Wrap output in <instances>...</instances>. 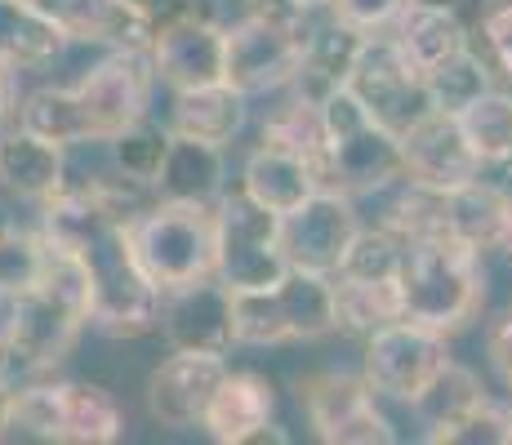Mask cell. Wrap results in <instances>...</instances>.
<instances>
[{"instance_id":"cell-38","label":"cell","mask_w":512,"mask_h":445,"mask_svg":"<svg viewBox=\"0 0 512 445\" xmlns=\"http://www.w3.org/2000/svg\"><path fill=\"white\" fill-rule=\"evenodd\" d=\"M481 41H486V67L512 81V0L481 18Z\"/></svg>"},{"instance_id":"cell-28","label":"cell","mask_w":512,"mask_h":445,"mask_svg":"<svg viewBox=\"0 0 512 445\" xmlns=\"http://www.w3.org/2000/svg\"><path fill=\"white\" fill-rule=\"evenodd\" d=\"M499 214H504V192L490 187L486 178L446 192V232L472 245L477 254H486L499 241Z\"/></svg>"},{"instance_id":"cell-39","label":"cell","mask_w":512,"mask_h":445,"mask_svg":"<svg viewBox=\"0 0 512 445\" xmlns=\"http://www.w3.org/2000/svg\"><path fill=\"white\" fill-rule=\"evenodd\" d=\"M486 356L490 365H495V374L504 379V388L512 392V308L490 316L486 325Z\"/></svg>"},{"instance_id":"cell-25","label":"cell","mask_w":512,"mask_h":445,"mask_svg":"<svg viewBox=\"0 0 512 445\" xmlns=\"http://www.w3.org/2000/svg\"><path fill=\"white\" fill-rule=\"evenodd\" d=\"M277 303L285 316V334L290 343H312L334 334V281L321 272H303V267H290L277 285Z\"/></svg>"},{"instance_id":"cell-1","label":"cell","mask_w":512,"mask_h":445,"mask_svg":"<svg viewBox=\"0 0 512 445\" xmlns=\"http://www.w3.org/2000/svg\"><path fill=\"white\" fill-rule=\"evenodd\" d=\"M152 89L147 49H107V58H98L76 85H41L23 94L14 125L76 152L143 121L152 112Z\"/></svg>"},{"instance_id":"cell-21","label":"cell","mask_w":512,"mask_h":445,"mask_svg":"<svg viewBox=\"0 0 512 445\" xmlns=\"http://www.w3.org/2000/svg\"><path fill=\"white\" fill-rule=\"evenodd\" d=\"M250 121V98L241 89H232L228 81L219 85H201V89H179L170 103V134L183 138H201L228 152V143H236Z\"/></svg>"},{"instance_id":"cell-19","label":"cell","mask_w":512,"mask_h":445,"mask_svg":"<svg viewBox=\"0 0 512 445\" xmlns=\"http://www.w3.org/2000/svg\"><path fill=\"white\" fill-rule=\"evenodd\" d=\"M63 183H67V147L49 143V138L23 130V125L0 130V192L9 201L45 205Z\"/></svg>"},{"instance_id":"cell-30","label":"cell","mask_w":512,"mask_h":445,"mask_svg":"<svg viewBox=\"0 0 512 445\" xmlns=\"http://www.w3.org/2000/svg\"><path fill=\"white\" fill-rule=\"evenodd\" d=\"M334 281V330L343 334H374L379 325L397 321V285H370L352 276H330Z\"/></svg>"},{"instance_id":"cell-37","label":"cell","mask_w":512,"mask_h":445,"mask_svg":"<svg viewBox=\"0 0 512 445\" xmlns=\"http://www.w3.org/2000/svg\"><path fill=\"white\" fill-rule=\"evenodd\" d=\"M410 5L415 0H330L326 9H330V18H339V23L370 36V32H388Z\"/></svg>"},{"instance_id":"cell-15","label":"cell","mask_w":512,"mask_h":445,"mask_svg":"<svg viewBox=\"0 0 512 445\" xmlns=\"http://www.w3.org/2000/svg\"><path fill=\"white\" fill-rule=\"evenodd\" d=\"M223 370H228V361L214 352L170 348V356L147 374V414L170 432L201 428V414L219 388Z\"/></svg>"},{"instance_id":"cell-45","label":"cell","mask_w":512,"mask_h":445,"mask_svg":"<svg viewBox=\"0 0 512 445\" xmlns=\"http://www.w3.org/2000/svg\"><path fill=\"white\" fill-rule=\"evenodd\" d=\"M504 165H512V143H508V156H504Z\"/></svg>"},{"instance_id":"cell-22","label":"cell","mask_w":512,"mask_h":445,"mask_svg":"<svg viewBox=\"0 0 512 445\" xmlns=\"http://www.w3.org/2000/svg\"><path fill=\"white\" fill-rule=\"evenodd\" d=\"M392 27H397V36H392L397 49L423 76L432 67H441L446 58H455L459 49H468V27L450 0H415Z\"/></svg>"},{"instance_id":"cell-7","label":"cell","mask_w":512,"mask_h":445,"mask_svg":"<svg viewBox=\"0 0 512 445\" xmlns=\"http://www.w3.org/2000/svg\"><path fill=\"white\" fill-rule=\"evenodd\" d=\"M317 112H321L326 143H330V187H339L348 196H366L401 174L397 134L383 130L348 85L330 89L317 103Z\"/></svg>"},{"instance_id":"cell-24","label":"cell","mask_w":512,"mask_h":445,"mask_svg":"<svg viewBox=\"0 0 512 445\" xmlns=\"http://www.w3.org/2000/svg\"><path fill=\"white\" fill-rule=\"evenodd\" d=\"M317 187H326V183H321L299 156L281 152V147H272V143H259L241 165V192L272 214L299 210Z\"/></svg>"},{"instance_id":"cell-13","label":"cell","mask_w":512,"mask_h":445,"mask_svg":"<svg viewBox=\"0 0 512 445\" xmlns=\"http://www.w3.org/2000/svg\"><path fill=\"white\" fill-rule=\"evenodd\" d=\"M152 76L170 94L223 81V23L214 14H174L152 27L147 41Z\"/></svg>"},{"instance_id":"cell-46","label":"cell","mask_w":512,"mask_h":445,"mask_svg":"<svg viewBox=\"0 0 512 445\" xmlns=\"http://www.w3.org/2000/svg\"><path fill=\"white\" fill-rule=\"evenodd\" d=\"M0 227H5V214H0Z\"/></svg>"},{"instance_id":"cell-14","label":"cell","mask_w":512,"mask_h":445,"mask_svg":"<svg viewBox=\"0 0 512 445\" xmlns=\"http://www.w3.org/2000/svg\"><path fill=\"white\" fill-rule=\"evenodd\" d=\"M397 143H401V174H410L423 187H437V192H455V187L472 183L486 170L477 161V152L468 147L459 121L450 112H437V107H428L410 130H401Z\"/></svg>"},{"instance_id":"cell-26","label":"cell","mask_w":512,"mask_h":445,"mask_svg":"<svg viewBox=\"0 0 512 445\" xmlns=\"http://www.w3.org/2000/svg\"><path fill=\"white\" fill-rule=\"evenodd\" d=\"M63 54V32L45 14H36L27 0H0V58H9L23 72H41Z\"/></svg>"},{"instance_id":"cell-12","label":"cell","mask_w":512,"mask_h":445,"mask_svg":"<svg viewBox=\"0 0 512 445\" xmlns=\"http://www.w3.org/2000/svg\"><path fill=\"white\" fill-rule=\"evenodd\" d=\"M361 227V210L339 187H317L299 210L281 214V250L290 267L334 276Z\"/></svg>"},{"instance_id":"cell-27","label":"cell","mask_w":512,"mask_h":445,"mask_svg":"<svg viewBox=\"0 0 512 445\" xmlns=\"http://www.w3.org/2000/svg\"><path fill=\"white\" fill-rule=\"evenodd\" d=\"M263 143L281 147V152L299 156L321 183L330 187V143H326V130H321V112L312 98L294 94L285 107L263 121Z\"/></svg>"},{"instance_id":"cell-2","label":"cell","mask_w":512,"mask_h":445,"mask_svg":"<svg viewBox=\"0 0 512 445\" xmlns=\"http://www.w3.org/2000/svg\"><path fill=\"white\" fill-rule=\"evenodd\" d=\"M45 267L36 285L14 294V330H9V383L36 379L72 352L76 334L90 325V285L81 263L67 250L45 245Z\"/></svg>"},{"instance_id":"cell-10","label":"cell","mask_w":512,"mask_h":445,"mask_svg":"<svg viewBox=\"0 0 512 445\" xmlns=\"http://www.w3.org/2000/svg\"><path fill=\"white\" fill-rule=\"evenodd\" d=\"M348 89L361 98V107L383 125V130L401 134L432 107L423 72L397 49V41L383 32H370L361 41V54L348 72Z\"/></svg>"},{"instance_id":"cell-5","label":"cell","mask_w":512,"mask_h":445,"mask_svg":"<svg viewBox=\"0 0 512 445\" xmlns=\"http://www.w3.org/2000/svg\"><path fill=\"white\" fill-rule=\"evenodd\" d=\"M130 245L156 294L214 276V205L152 201L130 219Z\"/></svg>"},{"instance_id":"cell-18","label":"cell","mask_w":512,"mask_h":445,"mask_svg":"<svg viewBox=\"0 0 512 445\" xmlns=\"http://www.w3.org/2000/svg\"><path fill=\"white\" fill-rule=\"evenodd\" d=\"M27 5L45 14L67 45L147 49L152 41V23L134 9V0H27Z\"/></svg>"},{"instance_id":"cell-29","label":"cell","mask_w":512,"mask_h":445,"mask_svg":"<svg viewBox=\"0 0 512 445\" xmlns=\"http://www.w3.org/2000/svg\"><path fill=\"white\" fill-rule=\"evenodd\" d=\"M455 121L481 165H504L508 143H512V94L508 89L490 85L486 94L472 98L464 112H455Z\"/></svg>"},{"instance_id":"cell-20","label":"cell","mask_w":512,"mask_h":445,"mask_svg":"<svg viewBox=\"0 0 512 445\" xmlns=\"http://www.w3.org/2000/svg\"><path fill=\"white\" fill-rule=\"evenodd\" d=\"M223 178H228V161L223 147L201 143V138L170 134L161 156V170L152 178L156 201H201L214 205L223 196Z\"/></svg>"},{"instance_id":"cell-9","label":"cell","mask_w":512,"mask_h":445,"mask_svg":"<svg viewBox=\"0 0 512 445\" xmlns=\"http://www.w3.org/2000/svg\"><path fill=\"white\" fill-rule=\"evenodd\" d=\"M450 348L446 334L428 330L415 321H388L374 334H366V361H361V379L374 388L379 401L415 405L428 383L446 370Z\"/></svg>"},{"instance_id":"cell-6","label":"cell","mask_w":512,"mask_h":445,"mask_svg":"<svg viewBox=\"0 0 512 445\" xmlns=\"http://www.w3.org/2000/svg\"><path fill=\"white\" fill-rule=\"evenodd\" d=\"M290 272L281 250V214L254 205L236 187L214 201V281L223 290H272Z\"/></svg>"},{"instance_id":"cell-40","label":"cell","mask_w":512,"mask_h":445,"mask_svg":"<svg viewBox=\"0 0 512 445\" xmlns=\"http://www.w3.org/2000/svg\"><path fill=\"white\" fill-rule=\"evenodd\" d=\"M18 103H23V67H14L9 58H0V130L14 125Z\"/></svg>"},{"instance_id":"cell-23","label":"cell","mask_w":512,"mask_h":445,"mask_svg":"<svg viewBox=\"0 0 512 445\" xmlns=\"http://www.w3.org/2000/svg\"><path fill=\"white\" fill-rule=\"evenodd\" d=\"M361 41H366V32L339 23V18H330L326 27H308V36H303L299 72H294V81L285 89H294V94L321 103L330 89L348 85V72H352V63H357V54H361Z\"/></svg>"},{"instance_id":"cell-17","label":"cell","mask_w":512,"mask_h":445,"mask_svg":"<svg viewBox=\"0 0 512 445\" xmlns=\"http://www.w3.org/2000/svg\"><path fill=\"white\" fill-rule=\"evenodd\" d=\"M156 334H165V343H170V348L228 356V348H236L232 294L223 290L214 276H210V281H196V285H183V290L161 294Z\"/></svg>"},{"instance_id":"cell-16","label":"cell","mask_w":512,"mask_h":445,"mask_svg":"<svg viewBox=\"0 0 512 445\" xmlns=\"http://www.w3.org/2000/svg\"><path fill=\"white\" fill-rule=\"evenodd\" d=\"M201 432L219 445L285 441L277 428V388L254 370H223L219 388L201 414Z\"/></svg>"},{"instance_id":"cell-4","label":"cell","mask_w":512,"mask_h":445,"mask_svg":"<svg viewBox=\"0 0 512 445\" xmlns=\"http://www.w3.org/2000/svg\"><path fill=\"white\" fill-rule=\"evenodd\" d=\"M112 445L125 437V410L103 383L90 379H18L5 401V441Z\"/></svg>"},{"instance_id":"cell-42","label":"cell","mask_w":512,"mask_h":445,"mask_svg":"<svg viewBox=\"0 0 512 445\" xmlns=\"http://www.w3.org/2000/svg\"><path fill=\"white\" fill-rule=\"evenodd\" d=\"M330 0H250V9H263V14H281V18H308L317 9H326Z\"/></svg>"},{"instance_id":"cell-41","label":"cell","mask_w":512,"mask_h":445,"mask_svg":"<svg viewBox=\"0 0 512 445\" xmlns=\"http://www.w3.org/2000/svg\"><path fill=\"white\" fill-rule=\"evenodd\" d=\"M134 9L147 18V23H165V18H174V14H205L196 0H134Z\"/></svg>"},{"instance_id":"cell-33","label":"cell","mask_w":512,"mask_h":445,"mask_svg":"<svg viewBox=\"0 0 512 445\" xmlns=\"http://www.w3.org/2000/svg\"><path fill=\"white\" fill-rule=\"evenodd\" d=\"M401 254H406V241L397 232H388L379 223H361L334 276H352V281H370V285H397Z\"/></svg>"},{"instance_id":"cell-35","label":"cell","mask_w":512,"mask_h":445,"mask_svg":"<svg viewBox=\"0 0 512 445\" xmlns=\"http://www.w3.org/2000/svg\"><path fill=\"white\" fill-rule=\"evenodd\" d=\"M45 236L36 232V223L32 227H23V223H9L0 227V290H9V294H18V290H27V285H36V276H41V267H45Z\"/></svg>"},{"instance_id":"cell-34","label":"cell","mask_w":512,"mask_h":445,"mask_svg":"<svg viewBox=\"0 0 512 445\" xmlns=\"http://www.w3.org/2000/svg\"><path fill=\"white\" fill-rule=\"evenodd\" d=\"M423 85H428V98L437 112H464V107L472 103L477 94H486L490 89V67L481 54H472L468 49H459L455 58H446L441 67H432L428 76H423Z\"/></svg>"},{"instance_id":"cell-31","label":"cell","mask_w":512,"mask_h":445,"mask_svg":"<svg viewBox=\"0 0 512 445\" xmlns=\"http://www.w3.org/2000/svg\"><path fill=\"white\" fill-rule=\"evenodd\" d=\"M481 397H486V388H481V379L468 370V365H459L455 356L446 361V370L437 374V379L428 383V392L410 405V410H419L423 414V423H428V441L437 437L441 428H450L455 419H464V414L477 405Z\"/></svg>"},{"instance_id":"cell-44","label":"cell","mask_w":512,"mask_h":445,"mask_svg":"<svg viewBox=\"0 0 512 445\" xmlns=\"http://www.w3.org/2000/svg\"><path fill=\"white\" fill-rule=\"evenodd\" d=\"M5 401H9V379H0V441H5Z\"/></svg>"},{"instance_id":"cell-32","label":"cell","mask_w":512,"mask_h":445,"mask_svg":"<svg viewBox=\"0 0 512 445\" xmlns=\"http://www.w3.org/2000/svg\"><path fill=\"white\" fill-rule=\"evenodd\" d=\"M165 143H170V125H156L152 116H143V121L125 125L121 134H112L107 138V156H112L116 178L139 183V187H152L156 170H161Z\"/></svg>"},{"instance_id":"cell-3","label":"cell","mask_w":512,"mask_h":445,"mask_svg":"<svg viewBox=\"0 0 512 445\" xmlns=\"http://www.w3.org/2000/svg\"><path fill=\"white\" fill-rule=\"evenodd\" d=\"M481 303H486V272H481V254L472 245L450 232L406 241L397 272L401 321L455 334L481 312Z\"/></svg>"},{"instance_id":"cell-36","label":"cell","mask_w":512,"mask_h":445,"mask_svg":"<svg viewBox=\"0 0 512 445\" xmlns=\"http://www.w3.org/2000/svg\"><path fill=\"white\" fill-rule=\"evenodd\" d=\"M437 445H512V405H499L495 397H481L464 419L441 428Z\"/></svg>"},{"instance_id":"cell-11","label":"cell","mask_w":512,"mask_h":445,"mask_svg":"<svg viewBox=\"0 0 512 445\" xmlns=\"http://www.w3.org/2000/svg\"><path fill=\"white\" fill-rule=\"evenodd\" d=\"M299 405L312 432L330 445H392L397 428L379 410V397L361 374H312L299 383Z\"/></svg>"},{"instance_id":"cell-8","label":"cell","mask_w":512,"mask_h":445,"mask_svg":"<svg viewBox=\"0 0 512 445\" xmlns=\"http://www.w3.org/2000/svg\"><path fill=\"white\" fill-rule=\"evenodd\" d=\"M303 18H281L250 9L236 23H223V81L245 98L277 94L294 81L303 58Z\"/></svg>"},{"instance_id":"cell-43","label":"cell","mask_w":512,"mask_h":445,"mask_svg":"<svg viewBox=\"0 0 512 445\" xmlns=\"http://www.w3.org/2000/svg\"><path fill=\"white\" fill-rule=\"evenodd\" d=\"M499 250L512 259V196H504V214H499Z\"/></svg>"}]
</instances>
